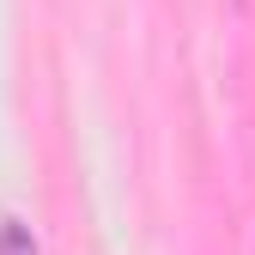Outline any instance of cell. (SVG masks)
<instances>
[{
	"mask_svg": "<svg viewBox=\"0 0 255 255\" xmlns=\"http://www.w3.org/2000/svg\"><path fill=\"white\" fill-rule=\"evenodd\" d=\"M0 255H37V243H30L24 225H6V231H0Z\"/></svg>",
	"mask_w": 255,
	"mask_h": 255,
	"instance_id": "obj_1",
	"label": "cell"
}]
</instances>
